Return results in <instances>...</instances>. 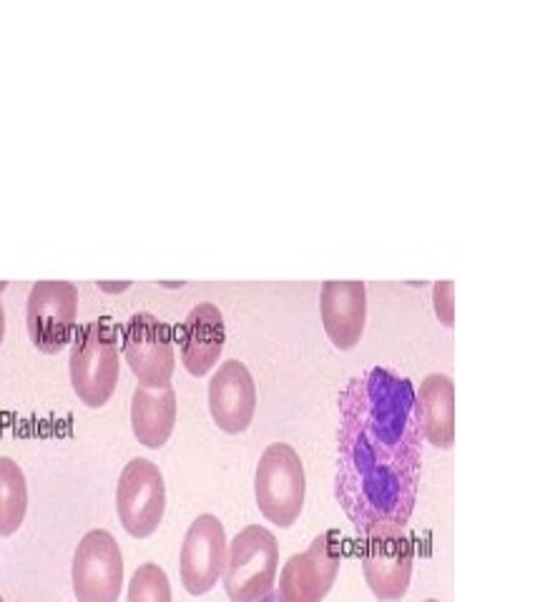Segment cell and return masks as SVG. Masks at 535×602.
Instances as JSON below:
<instances>
[{"label": "cell", "mask_w": 535, "mask_h": 602, "mask_svg": "<svg viewBox=\"0 0 535 602\" xmlns=\"http://www.w3.org/2000/svg\"><path fill=\"white\" fill-rule=\"evenodd\" d=\"M335 497L354 530H405L418 505L422 439L415 387L384 366L352 376L340 392Z\"/></svg>", "instance_id": "6da1fadb"}, {"label": "cell", "mask_w": 535, "mask_h": 602, "mask_svg": "<svg viewBox=\"0 0 535 602\" xmlns=\"http://www.w3.org/2000/svg\"><path fill=\"white\" fill-rule=\"evenodd\" d=\"M69 370L76 397L91 409L106 407L109 399L114 397L121 372L119 334L111 319H96V322L76 329L71 342Z\"/></svg>", "instance_id": "7a4b0ae2"}, {"label": "cell", "mask_w": 535, "mask_h": 602, "mask_svg": "<svg viewBox=\"0 0 535 602\" xmlns=\"http://www.w3.org/2000/svg\"><path fill=\"white\" fill-rule=\"evenodd\" d=\"M279 544L267 527L249 525L229 542L222 582L232 602H259L275 592Z\"/></svg>", "instance_id": "3957f363"}, {"label": "cell", "mask_w": 535, "mask_h": 602, "mask_svg": "<svg viewBox=\"0 0 535 602\" xmlns=\"http://www.w3.org/2000/svg\"><path fill=\"white\" fill-rule=\"evenodd\" d=\"M305 495L307 477L302 459L285 442H271L261 452L255 475V497L261 517L287 530L302 515Z\"/></svg>", "instance_id": "277c9868"}, {"label": "cell", "mask_w": 535, "mask_h": 602, "mask_svg": "<svg viewBox=\"0 0 535 602\" xmlns=\"http://www.w3.org/2000/svg\"><path fill=\"white\" fill-rule=\"evenodd\" d=\"M79 319V289L71 281H35L28 294V336L43 354H59L73 342Z\"/></svg>", "instance_id": "5b68a950"}, {"label": "cell", "mask_w": 535, "mask_h": 602, "mask_svg": "<svg viewBox=\"0 0 535 602\" xmlns=\"http://www.w3.org/2000/svg\"><path fill=\"white\" fill-rule=\"evenodd\" d=\"M116 512L131 538L146 540L158 530L166 512V485L152 459L136 457L124 467L116 485Z\"/></svg>", "instance_id": "8992f818"}, {"label": "cell", "mask_w": 535, "mask_h": 602, "mask_svg": "<svg viewBox=\"0 0 535 602\" xmlns=\"http://www.w3.org/2000/svg\"><path fill=\"white\" fill-rule=\"evenodd\" d=\"M73 595L79 602H119L124 588V554L109 530L83 534L71 564Z\"/></svg>", "instance_id": "52a82bcc"}, {"label": "cell", "mask_w": 535, "mask_h": 602, "mask_svg": "<svg viewBox=\"0 0 535 602\" xmlns=\"http://www.w3.org/2000/svg\"><path fill=\"white\" fill-rule=\"evenodd\" d=\"M342 548L337 532L317 534L305 552L285 562L277 585L279 602H322L340 572Z\"/></svg>", "instance_id": "ba28073f"}, {"label": "cell", "mask_w": 535, "mask_h": 602, "mask_svg": "<svg viewBox=\"0 0 535 602\" xmlns=\"http://www.w3.org/2000/svg\"><path fill=\"white\" fill-rule=\"evenodd\" d=\"M124 360L134 372L138 387H168L176 366L172 326L148 312L131 316L124 329Z\"/></svg>", "instance_id": "9c48e42d"}, {"label": "cell", "mask_w": 535, "mask_h": 602, "mask_svg": "<svg viewBox=\"0 0 535 602\" xmlns=\"http://www.w3.org/2000/svg\"><path fill=\"white\" fill-rule=\"evenodd\" d=\"M227 532L217 515H199L184 534L178 572L182 585L194 598H202L217 588L224 564H227Z\"/></svg>", "instance_id": "30bf717a"}, {"label": "cell", "mask_w": 535, "mask_h": 602, "mask_svg": "<svg viewBox=\"0 0 535 602\" xmlns=\"http://www.w3.org/2000/svg\"><path fill=\"white\" fill-rule=\"evenodd\" d=\"M415 568V548L405 530L374 532L364 538L362 572L372 595L382 602L405 598Z\"/></svg>", "instance_id": "8fae6325"}, {"label": "cell", "mask_w": 535, "mask_h": 602, "mask_svg": "<svg viewBox=\"0 0 535 602\" xmlns=\"http://www.w3.org/2000/svg\"><path fill=\"white\" fill-rule=\"evenodd\" d=\"M257 409V384L247 364L224 362L209 382V412L214 425L227 435H241L251 427Z\"/></svg>", "instance_id": "7c38bea8"}, {"label": "cell", "mask_w": 535, "mask_h": 602, "mask_svg": "<svg viewBox=\"0 0 535 602\" xmlns=\"http://www.w3.org/2000/svg\"><path fill=\"white\" fill-rule=\"evenodd\" d=\"M319 314L330 342L340 352L360 344L368 324V287L364 281H325L319 291Z\"/></svg>", "instance_id": "4fadbf2b"}, {"label": "cell", "mask_w": 535, "mask_h": 602, "mask_svg": "<svg viewBox=\"0 0 535 602\" xmlns=\"http://www.w3.org/2000/svg\"><path fill=\"white\" fill-rule=\"evenodd\" d=\"M227 329L224 316L214 304H196L178 329L182 362L192 376H206L222 360Z\"/></svg>", "instance_id": "5bb4252c"}, {"label": "cell", "mask_w": 535, "mask_h": 602, "mask_svg": "<svg viewBox=\"0 0 535 602\" xmlns=\"http://www.w3.org/2000/svg\"><path fill=\"white\" fill-rule=\"evenodd\" d=\"M422 439L438 449L455 445V384L447 374H428L415 392Z\"/></svg>", "instance_id": "9a60e30c"}, {"label": "cell", "mask_w": 535, "mask_h": 602, "mask_svg": "<svg viewBox=\"0 0 535 602\" xmlns=\"http://www.w3.org/2000/svg\"><path fill=\"white\" fill-rule=\"evenodd\" d=\"M176 425V394L174 387L146 390L136 387L131 399V429L141 445L148 449H162Z\"/></svg>", "instance_id": "2e32d148"}, {"label": "cell", "mask_w": 535, "mask_h": 602, "mask_svg": "<svg viewBox=\"0 0 535 602\" xmlns=\"http://www.w3.org/2000/svg\"><path fill=\"white\" fill-rule=\"evenodd\" d=\"M28 482L16 459L0 457V538H11L25 520Z\"/></svg>", "instance_id": "e0dca14e"}, {"label": "cell", "mask_w": 535, "mask_h": 602, "mask_svg": "<svg viewBox=\"0 0 535 602\" xmlns=\"http://www.w3.org/2000/svg\"><path fill=\"white\" fill-rule=\"evenodd\" d=\"M126 602H174L172 582L164 568H158L156 562L141 564L128 582Z\"/></svg>", "instance_id": "ac0fdd59"}, {"label": "cell", "mask_w": 535, "mask_h": 602, "mask_svg": "<svg viewBox=\"0 0 535 602\" xmlns=\"http://www.w3.org/2000/svg\"><path fill=\"white\" fill-rule=\"evenodd\" d=\"M433 299H435V312L438 319L445 326H453V281H438L433 287Z\"/></svg>", "instance_id": "d6986e66"}, {"label": "cell", "mask_w": 535, "mask_h": 602, "mask_svg": "<svg viewBox=\"0 0 535 602\" xmlns=\"http://www.w3.org/2000/svg\"><path fill=\"white\" fill-rule=\"evenodd\" d=\"M8 289V281H0V297H3V291ZM6 336V312H3V301H0V344H3Z\"/></svg>", "instance_id": "ffe728a7"}, {"label": "cell", "mask_w": 535, "mask_h": 602, "mask_svg": "<svg viewBox=\"0 0 535 602\" xmlns=\"http://www.w3.org/2000/svg\"><path fill=\"white\" fill-rule=\"evenodd\" d=\"M259 602H279V598H277V592H271V595H267L265 600H259Z\"/></svg>", "instance_id": "44dd1931"}, {"label": "cell", "mask_w": 535, "mask_h": 602, "mask_svg": "<svg viewBox=\"0 0 535 602\" xmlns=\"http://www.w3.org/2000/svg\"><path fill=\"white\" fill-rule=\"evenodd\" d=\"M425 602H438V600H425Z\"/></svg>", "instance_id": "7402d4cb"}, {"label": "cell", "mask_w": 535, "mask_h": 602, "mask_svg": "<svg viewBox=\"0 0 535 602\" xmlns=\"http://www.w3.org/2000/svg\"><path fill=\"white\" fill-rule=\"evenodd\" d=\"M0 602H6V600H3V595H0Z\"/></svg>", "instance_id": "603a6c76"}]
</instances>
